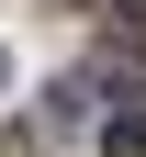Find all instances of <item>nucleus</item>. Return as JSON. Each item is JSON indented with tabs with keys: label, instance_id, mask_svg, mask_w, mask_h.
Wrapping results in <instances>:
<instances>
[{
	"label": "nucleus",
	"instance_id": "nucleus-2",
	"mask_svg": "<svg viewBox=\"0 0 146 157\" xmlns=\"http://www.w3.org/2000/svg\"><path fill=\"white\" fill-rule=\"evenodd\" d=\"M124 23H135V34H146V0H124Z\"/></svg>",
	"mask_w": 146,
	"mask_h": 157
},
{
	"label": "nucleus",
	"instance_id": "nucleus-1",
	"mask_svg": "<svg viewBox=\"0 0 146 157\" xmlns=\"http://www.w3.org/2000/svg\"><path fill=\"white\" fill-rule=\"evenodd\" d=\"M101 157H146V112H112L101 124Z\"/></svg>",
	"mask_w": 146,
	"mask_h": 157
}]
</instances>
